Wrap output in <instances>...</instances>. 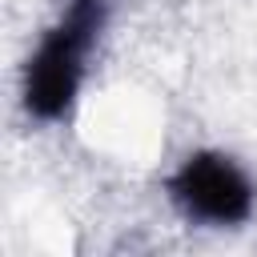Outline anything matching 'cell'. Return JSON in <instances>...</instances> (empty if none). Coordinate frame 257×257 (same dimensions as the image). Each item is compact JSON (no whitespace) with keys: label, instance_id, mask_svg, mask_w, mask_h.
<instances>
[{"label":"cell","instance_id":"obj_1","mask_svg":"<svg viewBox=\"0 0 257 257\" xmlns=\"http://www.w3.org/2000/svg\"><path fill=\"white\" fill-rule=\"evenodd\" d=\"M96 28H100V0H68L64 20L44 36V44L28 64L24 100L36 116H60L72 104Z\"/></svg>","mask_w":257,"mask_h":257},{"label":"cell","instance_id":"obj_2","mask_svg":"<svg viewBox=\"0 0 257 257\" xmlns=\"http://www.w3.org/2000/svg\"><path fill=\"white\" fill-rule=\"evenodd\" d=\"M173 193L177 201L201 217V221H217V225H233L249 213V181L241 177V169L229 161V157H217V153H201V157H189L185 169L177 173L173 181Z\"/></svg>","mask_w":257,"mask_h":257}]
</instances>
